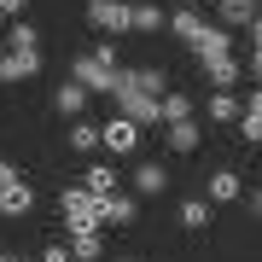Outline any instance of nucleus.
<instances>
[{"label": "nucleus", "mask_w": 262, "mask_h": 262, "mask_svg": "<svg viewBox=\"0 0 262 262\" xmlns=\"http://www.w3.org/2000/svg\"><path fill=\"white\" fill-rule=\"evenodd\" d=\"M251 215H262V187H256V192H251Z\"/></svg>", "instance_id": "nucleus-31"}, {"label": "nucleus", "mask_w": 262, "mask_h": 262, "mask_svg": "<svg viewBox=\"0 0 262 262\" xmlns=\"http://www.w3.org/2000/svg\"><path fill=\"white\" fill-rule=\"evenodd\" d=\"M53 111H58V117H82V111H88V88H82V82H58Z\"/></svg>", "instance_id": "nucleus-11"}, {"label": "nucleus", "mask_w": 262, "mask_h": 262, "mask_svg": "<svg viewBox=\"0 0 262 262\" xmlns=\"http://www.w3.org/2000/svg\"><path fill=\"white\" fill-rule=\"evenodd\" d=\"M58 215H64V233H88V227H99V198L88 187H64L58 192Z\"/></svg>", "instance_id": "nucleus-2"}, {"label": "nucleus", "mask_w": 262, "mask_h": 262, "mask_svg": "<svg viewBox=\"0 0 262 262\" xmlns=\"http://www.w3.org/2000/svg\"><path fill=\"white\" fill-rule=\"evenodd\" d=\"M204 76H210V94H227V88L239 82V64H233V58H210Z\"/></svg>", "instance_id": "nucleus-16"}, {"label": "nucleus", "mask_w": 262, "mask_h": 262, "mask_svg": "<svg viewBox=\"0 0 262 262\" xmlns=\"http://www.w3.org/2000/svg\"><path fill=\"white\" fill-rule=\"evenodd\" d=\"M128 82L140 88V94H151V99H163V94H169V76H163V70H151V64H146V70H128Z\"/></svg>", "instance_id": "nucleus-18"}, {"label": "nucleus", "mask_w": 262, "mask_h": 262, "mask_svg": "<svg viewBox=\"0 0 262 262\" xmlns=\"http://www.w3.org/2000/svg\"><path fill=\"white\" fill-rule=\"evenodd\" d=\"M70 82H82L88 94H117V82H122V64H117V47H111V41H99L94 53L70 58Z\"/></svg>", "instance_id": "nucleus-1"}, {"label": "nucleus", "mask_w": 262, "mask_h": 262, "mask_svg": "<svg viewBox=\"0 0 262 262\" xmlns=\"http://www.w3.org/2000/svg\"><path fill=\"white\" fill-rule=\"evenodd\" d=\"M6 53H41V29L18 18V24H6Z\"/></svg>", "instance_id": "nucleus-12"}, {"label": "nucleus", "mask_w": 262, "mask_h": 262, "mask_svg": "<svg viewBox=\"0 0 262 262\" xmlns=\"http://www.w3.org/2000/svg\"><path fill=\"white\" fill-rule=\"evenodd\" d=\"M0 18H6V24H18V18H24V0H0Z\"/></svg>", "instance_id": "nucleus-27"}, {"label": "nucleus", "mask_w": 262, "mask_h": 262, "mask_svg": "<svg viewBox=\"0 0 262 262\" xmlns=\"http://www.w3.org/2000/svg\"><path fill=\"white\" fill-rule=\"evenodd\" d=\"M29 210H35V187H29L24 175L6 181V187H0V215H29Z\"/></svg>", "instance_id": "nucleus-9"}, {"label": "nucleus", "mask_w": 262, "mask_h": 262, "mask_svg": "<svg viewBox=\"0 0 262 262\" xmlns=\"http://www.w3.org/2000/svg\"><path fill=\"white\" fill-rule=\"evenodd\" d=\"M0 24H6V18H0Z\"/></svg>", "instance_id": "nucleus-35"}, {"label": "nucleus", "mask_w": 262, "mask_h": 262, "mask_svg": "<svg viewBox=\"0 0 262 262\" xmlns=\"http://www.w3.org/2000/svg\"><path fill=\"white\" fill-rule=\"evenodd\" d=\"M0 58H6V47H0Z\"/></svg>", "instance_id": "nucleus-34"}, {"label": "nucleus", "mask_w": 262, "mask_h": 262, "mask_svg": "<svg viewBox=\"0 0 262 262\" xmlns=\"http://www.w3.org/2000/svg\"><path fill=\"white\" fill-rule=\"evenodd\" d=\"M169 18H163V6H151V0H140L134 6V29H163Z\"/></svg>", "instance_id": "nucleus-25"}, {"label": "nucleus", "mask_w": 262, "mask_h": 262, "mask_svg": "<svg viewBox=\"0 0 262 262\" xmlns=\"http://www.w3.org/2000/svg\"><path fill=\"white\" fill-rule=\"evenodd\" d=\"M187 6H204V0H187Z\"/></svg>", "instance_id": "nucleus-33"}, {"label": "nucleus", "mask_w": 262, "mask_h": 262, "mask_svg": "<svg viewBox=\"0 0 262 262\" xmlns=\"http://www.w3.org/2000/svg\"><path fill=\"white\" fill-rule=\"evenodd\" d=\"M41 76V53H6L0 58V82H29Z\"/></svg>", "instance_id": "nucleus-10"}, {"label": "nucleus", "mask_w": 262, "mask_h": 262, "mask_svg": "<svg viewBox=\"0 0 262 262\" xmlns=\"http://www.w3.org/2000/svg\"><path fill=\"white\" fill-rule=\"evenodd\" d=\"M251 76H256V82H262V47L251 53Z\"/></svg>", "instance_id": "nucleus-30"}, {"label": "nucleus", "mask_w": 262, "mask_h": 262, "mask_svg": "<svg viewBox=\"0 0 262 262\" xmlns=\"http://www.w3.org/2000/svg\"><path fill=\"white\" fill-rule=\"evenodd\" d=\"M88 24H94L105 41L128 35V29H134V6H128V0H88Z\"/></svg>", "instance_id": "nucleus-4"}, {"label": "nucleus", "mask_w": 262, "mask_h": 262, "mask_svg": "<svg viewBox=\"0 0 262 262\" xmlns=\"http://www.w3.org/2000/svg\"><path fill=\"white\" fill-rule=\"evenodd\" d=\"M239 128H245V140H256V146H262V88H256L251 99H245V117H239Z\"/></svg>", "instance_id": "nucleus-20"}, {"label": "nucleus", "mask_w": 262, "mask_h": 262, "mask_svg": "<svg viewBox=\"0 0 262 262\" xmlns=\"http://www.w3.org/2000/svg\"><path fill=\"white\" fill-rule=\"evenodd\" d=\"M82 187L94 192V198H111V192H117V169H111V163H88Z\"/></svg>", "instance_id": "nucleus-15"}, {"label": "nucleus", "mask_w": 262, "mask_h": 262, "mask_svg": "<svg viewBox=\"0 0 262 262\" xmlns=\"http://www.w3.org/2000/svg\"><path fill=\"white\" fill-rule=\"evenodd\" d=\"M163 128H169V146H175V151H198V122L187 117V122H163Z\"/></svg>", "instance_id": "nucleus-21"}, {"label": "nucleus", "mask_w": 262, "mask_h": 262, "mask_svg": "<svg viewBox=\"0 0 262 262\" xmlns=\"http://www.w3.org/2000/svg\"><path fill=\"white\" fill-rule=\"evenodd\" d=\"M187 117H192V99L181 94V88H169L163 94V122H187Z\"/></svg>", "instance_id": "nucleus-23"}, {"label": "nucleus", "mask_w": 262, "mask_h": 262, "mask_svg": "<svg viewBox=\"0 0 262 262\" xmlns=\"http://www.w3.org/2000/svg\"><path fill=\"white\" fill-rule=\"evenodd\" d=\"M210 117H215V122H239V117H245V99H233V94H210Z\"/></svg>", "instance_id": "nucleus-22"}, {"label": "nucleus", "mask_w": 262, "mask_h": 262, "mask_svg": "<svg viewBox=\"0 0 262 262\" xmlns=\"http://www.w3.org/2000/svg\"><path fill=\"white\" fill-rule=\"evenodd\" d=\"M99 146H105V151H117V158H128V151L140 146V122H128V117H111V122L99 128Z\"/></svg>", "instance_id": "nucleus-5"}, {"label": "nucleus", "mask_w": 262, "mask_h": 262, "mask_svg": "<svg viewBox=\"0 0 262 262\" xmlns=\"http://www.w3.org/2000/svg\"><path fill=\"white\" fill-rule=\"evenodd\" d=\"M169 29H175V35H181V41H187V47H204V41H210V29H215V24H204V18H198V12H192V6H181V12H169Z\"/></svg>", "instance_id": "nucleus-7"}, {"label": "nucleus", "mask_w": 262, "mask_h": 262, "mask_svg": "<svg viewBox=\"0 0 262 262\" xmlns=\"http://www.w3.org/2000/svg\"><path fill=\"white\" fill-rule=\"evenodd\" d=\"M0 262H24V256H0Z\"/></svg>", "instance_id": "nucleus-32"}, {"label": "nucleus", "mask_w": 262, "mask_h": 262, "mask_svg": "<svg viewBox=\"0 0 262 262\" xmlns=\"http://www.w3.org/2000/svg\"><path fill=\"white\" fill-rule=\"evenodd\" d=\"M70 146H76V151H99V128L76 117V122H70Z\"/></svg>", "instance_id": "nucleus-24"}, {"label": "nucleus", "mask_w": 262, "mask_h": 262, "mask_svg": "<svg viewBox=\"0 0 262 262\" xmlns=\"http://www.w3.org/2000/svg\"><path fill=\"white\" fill-rule=\"evenodd\" d=\"M41 262H76V256H70V245H47V251H41Z\"/></svg>", "instance_id": "nucleus-26"}, {"label": "nucleus", "mask_w": 262, "mask_h": 262, "mask_svg": "<svg viewBox=\"0 0 262 262\" xmlns=\"http://www.w3.org/2000/svg\"><path fill=\"white\" fill-rule=\"evenodd\" d=\"M6 181H18V169H12L6 158H0V187H6Z\"/></svg>", "instance_id": "nucleus-28"}, {"label": "nucleus", "mask_w": 262, "mask_h": 262, "mask_svg": "<svg viewBox=\"0 0 262 262\" xmlns=\"http://www.w3.org/2000/svg\"><path fill=\"white\" fill-rule=\"evenodd\" d=\"M163 187H169L163 163H140V169H134V198H158Z\"/></svg>", "instance_id": "nucleus-14"}, {"label": "nucleus", "mask_w": 262, "mask_h": 262, "mask_svg": "<svg viewBox=\"0 0 262 262\" xmlns=\"http://www.w3.org/2000/svg\"><path fill=\"white\" fill-rule=\"evenodd\" d=\"M251 47H262V12H256V24H251Z\"/></svg>", "instance_id": "nucleus-29"}, {"label": "nucleus", "mask_w": 262, "mask_h": 262, "mask_svg": "<svg viewBox=\"0 0 262 262\" xmlns=\"http://www.w3.org/2000/svg\"><path fill=\"white\" fill-rule=\"evenodd\" d=\"M99 251H105L99 227H88V233H70V256H76V262H99Z\"/></svg>", "instance_id": "nucleus-17"}, {"label": "nucleus", "mask_w": 262, "mask_h": 262, "mask_svg": "<svg viewBox=\"0 0 262 262\" xmlns=\"http://www.w3.org/2000/svg\"><path fill=\"white\" fill-rule=\"evenodd\" d=\"M215 12H222L227 29H251L256 24V0H215Z\"/></svg>", "instance_id": "nucleus-13"}, {"label": "nucleus", "mask_w": 262, "mask_h": 262, "mask_svg": "<svg viewBox=\"0 0 262 262\" xmlns=\"http://www.w3.org/2000/svg\"><path fill=\"white\" fill-rule=\"evenodd\" d=\"M117 117H128V122H163V99H151V94H140V88L128 82V70H122V82H117Z\"/></svg>", "instance_id": "nucleus-3"}, {"label": "nucleus", "mask_w": 262, "mask_h": 262, "mask_svg": "<svg viewBox=\"0 0 262 262\" xmlns=\"http://www.w3.org/2000/svg\"><path fill=\"white\" fill-rule=\"evenodd\" d=\"M134 215H140V198H134V192L117 187L111 198H99V227H128Z\"/></svg>", "instance_id": "nucleus-6"}, {"label": "nucleus", "mask_w": 262, "mask_h": 262, "mask_svg": "<svg viewBox=\"0 0 262 262\" xmlns=\"http://www.w3.org/2000/svg\"><path fill=\"white\" fill-rule=\"evenodd\" d=\"M204 198H210V204H239V198H245L239 169H215V175H210V187H204Z\"/></svg>", "instance_id": "nucleus-8"}, {"label": "nucleus", "mask_w": 262, "mask_h": 262, "mask_svg": "<svg viewBox=\"0 0 262 262\" xmlns=\"http://www.w3.org/2000/svg\"><path fill=\"white\" fill-rule=\"evenodd\" d=\"M210 210H215L210 198H187L175 215H181V227H192V233H198V227H210Z\"/></svg>", "instance_id": "nucleus-19"}]
</instances>
